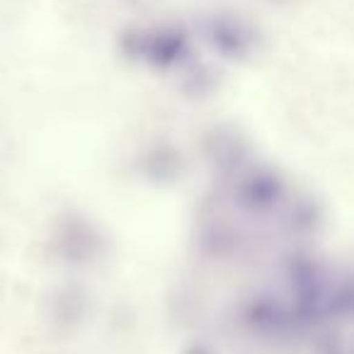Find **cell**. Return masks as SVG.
Here are the masks:
<instances>
[{
	"label": "cell",
	"mask_w": 354,
	"mask_h": 354,
	"mask_svg": "<svg viewBox=\"0 0 354 354\" xmlns=\"http://www.w3.org/2000/svg\"><path fill=\"white\" fill-rule=\"evenodd\" d=\"M207 39L216 51L238 59L252 46V32L236 17L216 15L207 22Z\"/></svg>",
	"instance_id": "obj_1"
},
{
	"label": "cell",
	"mask_w": 354,
	"mask_h": 354,
	"mask_svg": "<svg viewBox=\"0 0 354 354\" xmlns=\"http://www.w3.org/2000/svg\"><path fill=\"white\" fill-rule=\"evenodd\" d=\"M187 54V37L183 30L175 27H165L153 35H143V49L141 56H146L153 66H172Z\"/></svg>",
	"instance_id": "obj_2"
}]
</instances>
